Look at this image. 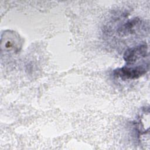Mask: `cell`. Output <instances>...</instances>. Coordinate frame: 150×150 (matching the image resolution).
Here are the masks:
<instances>
[{
  "label": "cell",
  "mask_w": 150,
  "mask_h": 150,
  "mask_svg": "<svg viewBox=\"0 0 150 150\" xmlns=\"http://www.w3.org/2000/svg\"><path fill=\"white\" fill-rule=\"evenodd\" d=\"M149 70V63L135 66H125L113 71L114 76L123 80H134L145 74Z\"/></svg>",
  "instance_id": "1"
},
{
  "label": "cell",
  "mask_w": 150,
  "mask_h": 150,
  "mask_svg": "<svg viewBox=\"0 0 150 150\" xmlns=\"http://www.w3.org/2000/svg\"><path fill=\"white\" fill-rule=\"evenodd\" d=\"M23 43V39L15 31L5 30L1 35L2 50L18 53L22 49Z\"/></svg>",
  "instance_id": "2"
},
{
  "label": "cell",
  "mask_w": 150,
  "mask_h": 150,
  "mask_svg": "<svg viewBox=\"0 0 150 150\" xmlns=\"http://www.w3.org/2000/svg\"><path fill=\"white\" fill-rule=\"evenodd\" d=\"M148 56V47L146 43H142L129 48L125 52L123 58L127 66L135 64L141 59Z\"/></svg>",
  "instance_id": "3"
},
{
  "label": "cell",
  "mask_w": 150,
  "mask_h": 150,
  "mask_svg": "<svg viewBox=\"0 0 150 150\" xmlns=\"http://www.w3.org/2000/svg\"><path fill=\"white\" fill-rule=\"evenodd\" d=\"M141 23V21L138 18H134L124 23L121 28H120L118 32L121 35H127L134 32L135 28L137 27Z\"/></svg>",
  "instance_id": "4"
}]
</instances>
